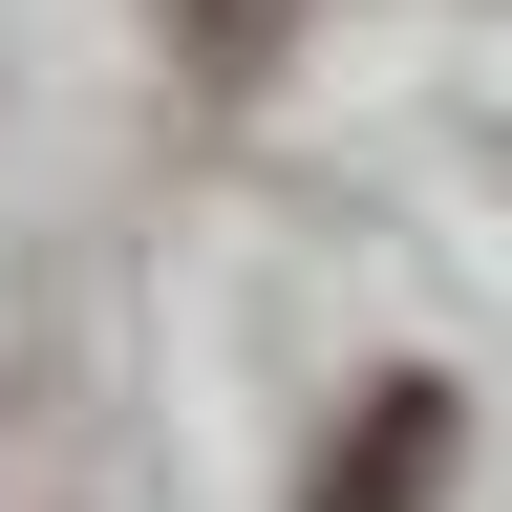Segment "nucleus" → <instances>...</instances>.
<instances>
[{
    "mask_svg": "<svg viewBox=\"0 0 512 512\" xmlns=\"http://www.w3.org/2000/svg\"><path fill=\"white\" fill-rule=\"evenodd\" d=\"M427 491H448V384H363L299 512H427Z\"/></svg>",
    "mask_w": 512,
    "mask_h": 512,
    "instance_id": "f257e3e1",
    "label": "nucleus"
}]
</instances>
